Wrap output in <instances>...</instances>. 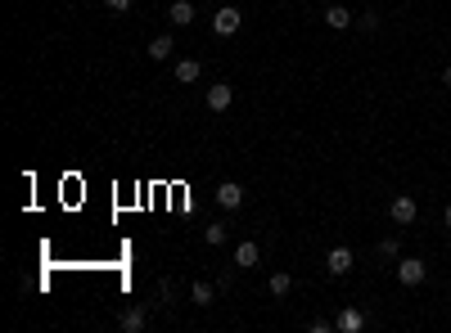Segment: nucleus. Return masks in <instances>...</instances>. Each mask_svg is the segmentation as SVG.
Wrapping results in <instances>:
<instances>
[{"label":"nucleus","mask_w":451,"mask_h":333,"mask_svg":"<svg viewBox=\"0 0 451 333\" xmlns=\"http://www.w3.org/2000/svg\"><path fill=\"white\" fill-rule=\"evenodd\" d=\"M190 298H194V302H199V307H213V298H217V293H213V284H204V279H194V289H190Z\"/></svg>","instance_id":"obj_16"},{"label":"nucleus","mask_w":451,"mask_h":333,"mask_svg":"<svg viewBox=\"0 0 451 333\" xmlns=\"http://www.w3.org/2000/svg\"><path fill=\"white\" fill-rule=\"evenodd\" d=\"M334 329H339V333H361V329H366V316H361L357 307H343L339 320H334Z\"/></svg>","instance_id":"obj_5"},{"label":"nucleus","mask_w":451,"mask_h":333,"mask_svg":"<svg viewBox=\"0 0 451 333\" xmlns=\"http://www.w3.org/2000/svg\"><path fill=\"white\" fill-rule=\"evenodd\" d=\"M379 257H383V261H397V257H402V243H397V239H392V234H388V239L379 243Z\"/></svg>","instance_id":"obj_17"},{"label":"nucleus","mask_w":451,"mask_h":333,"mask_svg":"<svg viewBox=\"0 0 451 333\" xmlns=\"http://www.w3.org/2000/svg\"><path fill=\"white\" fill-rule=\"evenodd\" d=\"M262 261V248H257L253 239H244V243H235V266H244V270H253V266Z\"/></svg>","instance_id":"obj_7"},{"label":"nucleus","mask_w":451,"mask_h":333,"mask_svg":"<svg viewBox=\"0 0 451 333\" xmlns=\"http://www.w3.org/2000/svg\"><path fill=\"white\" fill-rule=\"evenodd\" d=\"M325 270H330V275H348L352 270V248H330V257H325Z\"/></svg>","instance_id":"obj_8"},{"label":"nucleus","mask_w":451,"mask_h":333,"mask_svg":"<svg viewBox=\"0 0 451 333\" xmlns=\"http://www.w3.org/2000/svg\"><path fill=\"white\" fill-rule=\"evenodd\" d=\"M443 225H447V230H451V203L443 207Z\"/></svg>","instance_id":"obj_19"},{"label":"nucleus","mask_w":451,"mask_h":333,"mask_svg":"<svg viewBox=\"0 0 451 333\" xmlns=\"http://www.w3.org/2000/svg\"><path fill=\"white\" fill-rule=\"evenodd\" d=\"M217 203H222L226 212L244 207V185H235V180H222V185H217Z\"/></svg>","instance_id":"obj_4"},{"label":"nucleus","mask_w":451,"mask_h":333,"mask_svg":"<svg viewBox=\"0 0 451 333\" xmlns=\"http://www.w3.org/2000/svg\"><path fill=\"white\" fill-rule=\"evenodd\" d=\"M199 72H204V68H199V59H181V63H176V81H181V86H194Z\"/></svg>","instance_id":"obj_11"},{"label":"nucleus","mask_w":451,"mask_h":333,"mask_svg":"<svg viewBox=\"0 0 451 333\" xmlns=\"http://www.w3.org/2000/svg\"><path fill=\"white\" fill-rule=\"evenodd\" d=\"M397 279L406 284V289H420V284L429 279V266L420 261V257H397Z\"/></svg>","instance_id":"obj_2"},{"label":"nucleus","mask_w":451,"mask_h":333,"mask_svg":"<svg viewBox=\"0 0 451 333\" xmlns=\"http://www.w3.org/2000/svg\"><path fill=\"white\" fill-rule=\"evenodd\" d=\"M204 239H208V248H222V243L230 239V230H226L222 221H213V225H208V230H204Z\"/></svg>","instance_id":"obj_14"},{"label":"nucleus","mask_w":451,"mask_h":333,"mask_svg":"<svg viewBox=\"0 0 451 333\" xmlns=\"http://www.w3.org/2000/svg\"><path fill=\"white\" fill-rule=\"evenodd\" d=\"M171 50H176V45H171V36H153L145 54H149V59H158V63H162V59H171Z\"/></svg>","instance_id":"obj_12"},{"label":"nucleus","mask_w":451,"mask_h":333,"mask_svg":"<svg viewBox=\"0 0 451 333\" xmlns=\"http://www.w3.org/2000/svg\"><path fill=\"white\" fill-rule=\"evenodd\" d=\"M239 23H244V14H239L235 5H222V9L213 14V32H217V36H235Z\"/></svg>","instance_id":"obj_3"},{"label":"nucleus","mask_w":451,"mask_h":333,"mask_svg":"<svg viewBox=\"0 0 451 333\" xmlns=\"http://www.w3.org/2000/svg\"><path fill=\"white\" fill-rule=\"evenodd\" d=\"M325 23L343 32V27H352V9L348 5H330V9H325Z\"/></svg>","instance_id":"obj_10"},{"label":"nucleus","mask_w":451,"mask_h":333,"mask_svg":"<svg viewBox=\"0 0 451 333\" xmlns=\"http://www.w3.org/2000/svg\"><path fill=\"white\" fill-rule=\"evenodd\" d=\"M271 293H275V298H289V293H293V275L289 270H275L271 275Z\"/></svg>","instance_id":"obj_13"},{"label":"nucleus","mask_w":451,"mask_h":333,"mask_svg":"<svg viewBox=\"0 0 451 333\" xmlns=\"http://www.w3.org/2000/svg\"><path fill=\"white\" fill-rule=\"evenodd\" d=\"M104 5H109L113 14H127V9H131V0H104Z\"/></svg>","instance_id":"obj_18"},{"label":"nucleus","mask_w":451,"mask_h":333,"mask_svg":"<svg viewBox=\"0 0 451 333\" xmlns=\"http://www.w3.org/2000/svg\"><path fill=\"white\" fill-rule=\"evenodd\" d=\"M415 216H420V203H415L411 194H392V198H388V221H392V225H411Z\"/></svg>","instance_id":"obj_1"},{"label":"nucleus","mask_w":451,"mask_h":333,"mask_svg":"<svg viewBox=\"0 0 451 333\" xmlns=\"http://www.w3.org/2000/svg\"><path fill=\"white\" fill-rule=\"evenodd\" d=\"M443 86H451V68H443Z\"/></svg>","instance_id":"obj_20"},{"label":"nucleus","mask_w":451,"mask_h":333,"mask_svg":"<svg viewBox=\"0 0 451 333\" xmlns=\"http://www.w3.org/2000/svg\"><path fill=\"white\" fill-rule=\"evenodd\" d=\"M230 99H235V90H230L226 81L208 86V108H213V113H226V108H230Z\"/></svg>","instance_id":"obj_6"},{"label":"nucleus","mask_w":451,"mask_h":333,"mask_svg":"<svg viewBox=\"0 0 451 333\" xmlns=\"http://www.w3.org/2000/svg\"><path fill=\"white\" fill-rule=\"evenodd\" d=\"M118 325L127 329V333H140V329H145V311H140V307H136V311H122Z\"/></svg>","instance_id":"obj_15"},{"label":"nucleus","mask_w":451,"mask_h":333,"mask_svg":"<svg viewBox=\"0 0 451 333\" xmlns=\"http://www.w3.org/2000/svg\"><path fill=\"white\" fill-rule=\"evenodd\" d=\"M167 18H171L176 27H190V23H194V5H190V0H171Z\"/></svg>","instance_id":"obj_9"}]
</instances>
